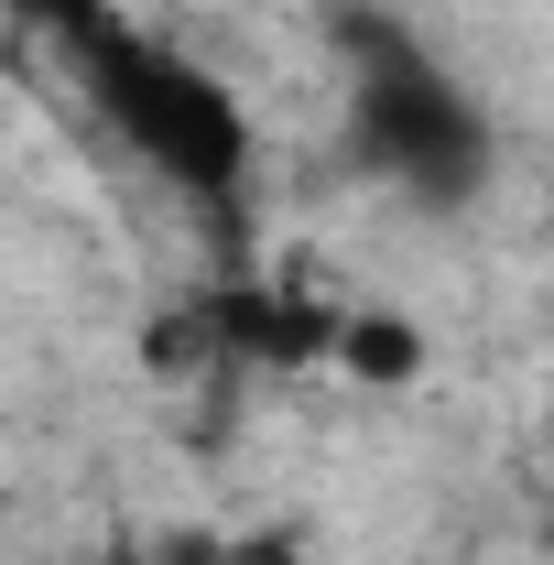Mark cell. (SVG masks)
<instances>
[{
  "instance_id": "6da1fadb",
  "label": "cell",
  "mask_w": 554,
  "mask_h": 565,
  "mask_svg": "<svg viewBox=\"0 0 554 565\" xmlns=\"http://www.w3.org/2000/svg\"><path fill=\"white\" fill-rule=\"evenodd\" d=\"M0 11H22V22L66 55L76 87H87V109L109 120V141L141 152L174 196L228 207V196L251 185V109H239L228 76H207L185 44H163L120 0H0Z\"/></svg>"
},
{
  "instance_id": "7a4b0ae2",
  "label": "cell",
  "mask_w": 554,
  "mask_h": 565,
  "mask_svg": "<svg viewBox=\"0 0 554 565\" xmlns=\"http://www.w3.org/2000/svg\"><path fill=\"white\" fill-rule=\"evenodd\" d=\"M338 44H348V163L381 174V185H403L435 217L468 207L489 185V152H500L489 109L424 55L392 11H370V0L338 11Z\"/></svg>"
},
{
  "instance_id": "3957f363",
  "label": "cell",
  "mask_w": 554,
  "mask_h": 565,
  "mask_svg": "<svg viewBox=\"0 0 554 565\" xmlns=\"http://www.w3.org/2000/svg\"><path fill=\"white\" fill-rule=\"evenodd\" d=\"M327 370H348V381H370V392H403L424 370V327L414 316H392V305H348L338 316V359Z\"/></svg>"
},
{
  "instance_id": "277c9868",
  "label": "cell",
  "mask_w": 554,
  "mask_h": 565,
  "mask_svg": "<svg viewBox=\"0 0 554 565\" xmlns=\"http://www.w3.org/2000/svg\"><path fill=\"white\" fill-rule=\"evenodd\" d=\"M196 565H305V533L294 522H262V533H207Z\"/></svg>"
},
{
  "instance_id": "5b68a950",
  "label": "cell",
  "mask_w": 554,
  "mask_h": 565,
  "mask_svg": "<svg viewBox=\"0 0 554 565\" xmlns=\"http://www.w3.org/2000/svg\"><path fill=\"white\" fill-rule=\"evenodd\" d=\"M87 565H163V555H152V544H131V533H120V544H98V555H87Z\"/></svg>"
}]
</instances>
